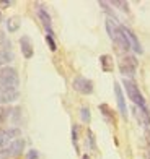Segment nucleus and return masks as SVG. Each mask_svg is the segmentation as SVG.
Wrapping results in <instances>:
<instances>
[{
  "label": "nucleus",
  "mask_w": 150,
  "mask_h": 159,
  "mask_svg": "<svg viewBox=\"0 0 150 159\" xmlns=\"http://www.w3.org/2000/svg\"><path fill=\"white\" fill-rule=\"evenodd\" d=\"M72 86L77 93H80V94H91V93H93V83L85 76H77L74 80Z\"/></svg>",
  "instance_id": "obj_4"
},
{
  "label": "nucleus",
  "mask_w": 150,
  "mask_h": 159,
  "mask_svg": "<svg viewBox=\"0 0 150 159\" xmlns=\"http://www.w3.org/2000/svg\"><path fill=\"white\" fill-rule=\"evenodd\" d=\"M99 111H101V114L111 122V124H116V119H114V112L111 111V107H109L108 104H99Z\"/></svg>",
  "instance_id": "obj_12"
},
{
  "label": "nucleus",
  "mask_w": 150,
  "mask_h": 159,
  "mask_svg": "<svg viewBox=\"0 0 150 159\" xmlns=\"http://www.w3.org/2000/svg\"><path fill=\"white\" fill-rule=\"evenodd\" d=\"M72 141H74V146L78 148V144H77V141H78V125L72 127Z\"/></svg>",
  "instance_id": "obj_19"
},
{
  "label": "nucleus",
  "mask_w": 150,
  "mask_h": 159,
  "mask_svg": "<svg viewBox=\"0 0 150 159\" xmlns=\"http://www.w3.org/2000/svg\"><path fill=\"white\" fill-rule=\"evenodd\" d=\"M23 148H25V140H21V138L13 140V141L8 144V146L3 148L5 154H7V159H8V157H17V156H20L21 151H23Z\"/></svg>",
  "instance_id": "obj_6"
},
{
  "label": "nucleus",
  "mask_w": 150,
  "mask_h": 159,
  "mask_svg": "<svg viewBox=\"0 0 150 159\" xmlns=\"http://www.w3.org/2000/svg\"><path fill=\"white\" fill-rule=\"evenodd\" d=\"M80 117H82V120L85 122V124L90 122V109L88 107H82L80 109Z\"/></svg>",
  "instance_id": "obj_15"
},
{
  "label": "nucleus",
  "mask_w": 150,
  "mask_h": 159,
  "mask_svg": "<svg viewBox=\"0 0 150 159\" xmlns=\"http://www.w3.org/2000/svg\"><path fill=\"white\" fill-rule=\"evenodd\" d=\"M87 136H88V144H90V148L91 149H96V143H95V135L91 130H88L87 132Z\"/></svg>",
  "instance_id": "obj_18"
},
{
  "label": "nucleus",
  "mask_w": 150,
  "mask_h": 159,
  "mask_svg": "<svg viewBox=\"0 0 150 159\" xmlns=\"http://www.w3.org/2000/svg\"><path fill=\"white\" fill-rule=\"evenodd\" d=\"M13 59V55L8 49H0V65L2 63H7Z\"/></svg>",
  "instance_id": "obj_14"
},
{
  "label": "nucleus",
  "mask_w": 150,
  "mask_h": 159,
  "mask_svg": "<svg viewBox=\"0 0 150 159\" xmlns=\"http://www.w3.org/2000/svg\"><path fill=\"white\" fill-rule=\"evenodd\" d=\"M114 94H116L119 112H121V115L126 119V117H127V106H126V99H124V94H123V89H121V86H119L118 83H114Z\"/></svg>",
  "instance_id": "obj_7"
},
{
  "label": "nucleus",
  "mask_w": 150,
  "mask_h": 159,
  "mask_svg": "<svg viewBox=\"0 0 150 159\" xmlns=\"http://www.w3.org/2000/svg\"><path fill=\"white\" fill-rule=\"evenodd\" d=\"M99 63H101V68L106 71V73H111V71L114 70V62H113V57L104 54L99 57Z\"/></svg>",
  "instance_id": "obj_11"
},
{
  "label": "nucleus",
  "mask_w": 150,
  "mask_h": 159,
  "mask_svg": "<svg viewBox=\"0 0 150 159\" xmlns=\"http://www.w3.org/2000/svg\"><path fill=\"white\" fill-rule=\"evenodd\" d=\"M119 70H121V73L126 75V76H134L135 70H137V59H135L134 55L123 57L119 62Z\"/></svg>",
  "instance_id": "obj_3"
},
{
  "label": "nucleus",
  "mask_w": 150,
  "mask_h": 159,
  "mask_svg": "<svg viewBox=\"0 0 150 159\" xmlns=\"http://www.w3.org/2000/svg\"><path fill=\"white\" fill-rule=\"evenodd\" d=\"M38 15H39V20H41L42 26H44L47 36H52L54 33H52V26H51V16H49V13L46 11L44 7H39L38 8Z\"/></svg>",
  "instance_id": "obj_8"
},
{
  "label": "nucleus",
  "mask_w": 150,
  "mask_h": 159,
  "mask_svg": "<svg viewBox=\"0 0 150 159\" xmlns=\"http://www.w3.org/2000/svg\"><path fill=\"white\" fill-rule=\"evenodd\" d=\"M20 46H21V54L25 55V59H31L34 50H33V44H31V39L28 36H23L20 39Z\"/></svg>",
  "instance_id": "obj_9"
},
{
  "label": "nucleus",
  "mask_w": 150,
  "mask_h": 159,
  "mask_svg": "<svg viewBox=\"0 0 150 159\" xmlns=\"http://www.w3.org/2000/svg\"><path fill=\"white\" fill-rule=\"evenodd\" d=\"M99 5H101V7H103V10H104V11H106V13H108V15L111 16V20H113V18H116V13H114V11L111 10L109 3H106V2H99Z\"/></svg>",
  "instance_id": "obj_17"
},
{
  "label": "nucleus",
  "mask_w": 150,
  "mask_h": 159,
  "mask_svg": "<svg viewBox=\"0 0 150 159\" xmlns=\"http://www.w3.org/2000/svg\"><path fill=\"white\" fill-rule=\"evenodd\" d=\"M147 143H148V146H150V133H147Z\"/></svg>",
  "instance_id": "obj_23"
},
{
  "label": "nucleus",
  "mask_w": 150,
  "mask_h": 159,
  "mask_svg": "<svg viewBox=\"0 0 150 159\" xmlns=\"http://www.w3.org/2000/svg\"><path fill=\"white\" fill-rule=\"evenodd\" d=\"M46 41H47V46H49V49H51V50H56V49H57L56 42H54V39H52V36H46Z\"/></svg>",
  "instance_id": "obj_20"
},
{
  "label": "nucleus",
  "mask_w": 150,
  "mask_h": 159,
  "mask_svg": "<svg viewBox=\"0 0 150 159\" xmlns=\"http://www.w3.org/2000/svg\"><path fill=\"white\" fill-rule=\"evenodd\" d=\"M123 84H124V88H126V91H127V96H129V99L132 101V102H134L135 106H137L139 109L147 111L145 99H144V96H142V93L139 91L137 84H135V83L132 81V80H124Z\"/></svg>",
  "instance_id": "obj_2"
},
{
  "label": "nucleus",
  "mask_w": 150,
  "mask_h": 159,
  "mask_svg": "<svg viewBox=\"0 0 150 159\" xmlns=\"http://www.w3.org/2000/svg\"><path fill=\"white\" fill-rule=\"evenodd\" d=\"M121 31L124 33L126 39H127V44H129V47L134 50L135 54H142V52H144V49H142L140 42H139V39H137V36H135V34L129 30V28H127V26H121Z\"/></svg>",
  "instance_id": "obj_5"
},
{
  "label": "nucleus",
  "mask_w": 150,
  "mask_h": 159,
  "mask_svg": "<svg viewBox=\"0 0 150 159\" xmlns=\"http://www.w3.org/2000/svg\"><path fill=\"white\" fill-rule=\"evenodd\" d=\"M20 25H21L20 16H12V18H8V21H7V30H8L10 33H13L20 28Z\"/></svg>",
  "instance_id": "obj_13"
},
{
  "label": "nucleus",
  "mask_w": 150,
  "mask_h": 159,
  "mask_svg": "<svg viewBox=\"0 0 150 159\" xmlns=\"http://www.w3.org/2000/svg\"><path fill=\"white\" fill-rule=\"evenodd\" d=\"M28 159H39V153L36 149H31V151H28Z\"/></svg>",
  "instance_id": "obj_21"
},
{
  "label": "nucleus",
  "mask_w": 150,
  "mask_h": 159,
  "mask_svg": "<svg viewBox=\"0 0 150 159\" xmlns=\"http://www.w3.org/2000/svg\"><path fill=\"white\" fill-rule=\"evenodd\" d=\"M111 5H116V7H119L123 11H126V13H129V5H127V2H121V0H114V2H111Z\"/></svg>",
  "instance_id": "obj_16"
},
{
  "label": "nucleus",
  "mask_w": 150,
  "mask_h": 159,
  "mask_svg": "<svg viewBox=\"0 0 150 159\" xmlns=\"http://www.w3.org/2000/svg\"><path fill=\"white\" fill-rule=\"evenodd\" d=\"M18 98L17 89H3L0 88V102H12Z\"/></svg>",
  "instance_id": "obj_10"
},
{
  "label": "nucleus",
  "mask_w": 150,
  "mask_h": 159,
  "mask_svg": "<svg viewBox=\"0 0 150 159\" xmlns=\"http://www.w3.org/2000/svg\"><path fill=\"white\" fill-rule=\"evenodd\" d=\"M0 5H2V7H10L12 2H8V0H3V2H0Z\"/></svg>",
  "instance_id": "obj_22"
},
{
  "label": "nucleus",
  "mask_w": 150,
  "mask_h": 159,
  "mask_svg": "<svg viewBox=\"0 0 150 159\" xmlns=\"http://www.w3.org/2000/svg\"><path fill=\"white\" fill-rule=\"evenodd\" d=\"M82 159H90V156H87V154H85V156H83Z\"/></svg>",
  "instance_id": "obj_24"
},
{
  "label": "nucleus",
  "mask_w": 150,
  "mask_h": 159,
  "mask_svg": "<svg viewBox=\"0 0 150 159\" xmlns=\"http://www.w3.org/2000/svg\"><path fill=\"white\" fill-rule=\"evenodd\" d=\"M20 84V78L15 68L3 67L0 68V88L3 89H17Z\"/></svg>",
  "instance_id": "obj_1"
}]
</instances>
